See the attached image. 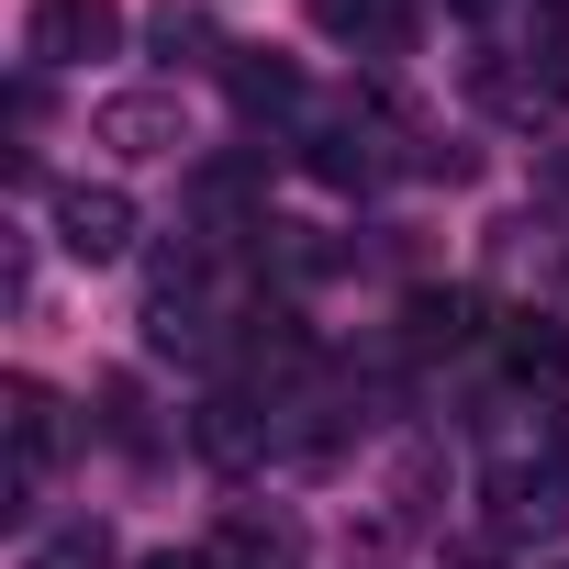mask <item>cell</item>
Listing matches in <instances>:
<instances>
[{
	"mask_svg": "<svg viewBox=\"0 0 569 569\" xmlns=\"http://www.w3.org/2000/svg\"><path fill=\"white\" fill-rule=\"evenodd\" d=\"M223 90H234V112H246V123H302V112H313V101H302V68H279V57H246V46H234Z\"/></svg>",
	"mask_w": 569,
	"mask_h": 569,
	"instance_id": "7c38bea8",
	"label": "cell"
},
{
	"mask_svg": "<svg viewBox=\"0 0 569 569\" xmlns=\"http://www.w3.org/2000/svg\"><path fill=\"white\" fill-rule=\"evenodd\" d=\"M502 369L525 380V391H569V325L558 313H502Z\"/></svg>",
	"mask_w": 569,
	"mask_h": 569,
	"instance_id": "8fae6325",
	"label": "cell"
},
{
	"mask_svg": "<svg viewBox=\"0 0 569 569\" xmlns=\"http://www.w3.org/2000/svg\"><path fill=\"white\" fill-rule=\"evenodd\" d=\"M23 569H123V547H112V525H57V536H34L23 547Z\"/></svg>",
	"mask_w": 569,
	"mask_h": 569,
	"instance_id": "9a60e30c",
	"label": "cell"
},
{
	"mask_svg": "<svg viewBox=\"0 0 569 569\" xmlns=\"http://www.w3.org/2000/svg\"><path fill=\"white\" fill-rule=\"evenodd\" d=\"M90 146H112L123 168H157V157L190 146V101H179V90H112V101L90 112Z\"/></svg>",
	"mask_w": 569,
	"mask_h": 569,
	"instance_id": "277c9868",
	"label": "cell"
},
{
	"mask_svg": "<svg viewBox=\"0 0 569 569\" xmlns=\"http://www.w3.org/2000/svg\"><path fill=\"white\" fill-rule=\"evenodd\" d=\"M536 212H547V223H558V234H569V146H558V157H547V168H536Z\"/></svg>",
	"mask_w": 569,
	"mask_h": 569,
	"instance_id": "2e32d148",
	"label": "cell"
},
{
	"mask_svg": "<svg viewBox=\"0 0 569 569\" xmlns=\"http://www.w3.org/2000/svg\"><path fill=\"white\" fill-rule=\"evenodd\" d=\"M302 168H313L325 190H380V179H391V123H380V112H313Z\"/></svg>",
	"mask_w": 569,
	"mask_h": 569,
	"instance_id": "52a82bcc",
	"label": "cell"
},
{
	"mask_svg": "<svg viewBox=\"0 0 569 569\" xmlns=\"http://www.w3.org/2000/svg\"><path fill=\"white\" fill-rule=\"evenodd\" d=\"M190 447H201L212 469H257L268 447H291V425H279V402H257V391H212V402L190 413Z\"/></svg>",
	"mask_w": 569,
	"mask_h": 569,
	"instance_id": "ba28073f",
	"label": "cell"
},
{
	"mask_svg": "<svg viewBox=\"0 0 569 569\" xmlns=\"http://www.w3.org/2000/svg\"><path fill=\"white\" fill-rule=\"evenodd\" d=\"M469 336H480V291H413L402 302V347L413 358H458Z\"/></svg>",
	"mask_w": 569,
	"mask_h": 569,
	"instance_id": "4fadbf2b",
	"label": "cell"
},
{
	"mask_svg": "<svg viewBox=\"0 0 569 569\" xmlns=\"http://www.w3.org/2000/svg\"><path fill=\"white\" fill-rule=\"evenodd\" d=\"M447 12H502V0H447Z\"/></svg>",
	"mask_w": 569,
	"mask_h": 569,
	"instance_id": "e0dca14e",
	"label": "cell"
},
{
	"mask_svg": "<svg viewBox=\"0 0 569 569\" xmlns=\"http://www.w3.org/2000/svg\"><path fill=\"white\" fill-rule=\"evenodd\" d=\"M157 569H201V558H157Z\"/></svg>",
	"mask_w": 569,
	"mask_h": 569,
	"instance_id": "ac0fdd59",
	"label": "cell"
},
{
	"mask_svg": "<svg viewBox=\"0 0 569 569\" xmlns=\"http://www.w3.org/2000/svg\"><path fill=\"white\" fill-rule=\"evenodd\" d=\"M313 34L347 57H413V0H313Z\"/></svg>",
	"mask_w": 569,
	"mask_h": 569,
	"instance_id": "30bf717a",
	"label": "cell"
},
{
	"mask_svg": "<svg viewBox=\"0 0 569 569\" xmlns=\"http://www.w3.org/2000/svg\"><path fill=\"white\" fill-rule=\"evenodd\" d=\"M23 57H34V68L123 57V0H34V12H23Z\"/></svg>",
	"mask_w": 569,
	"mask_h": 569,
	"instance_id": "5b68a950",
	"label": "cell"
},
{
	"mask_svg": "<svg viewBox=\"0 0 569 569\" xmlns=\"http://www.w3.org/2000/svg\"><path fill=\"white\" fill-rule=\"evenodd\" d=\"M0 425H12V480H0V513H23V502L46 491L57 447H68V425H57V391H46V380H0Z\"/></svg>",
	"mask_w": 569,
	"mask_h": 569,
	"instance_id": "8992f818",
	"label": "cell"
},
{
	"mask_svg": "<svg viewBox=\"0 0 569 569\" xmlns=\"http://www.w3.org/2000/svg\"><path fill=\"white\" fill-rule=\"evenodd\" d=\"M146 347H157V358H212V347H223L212 257H201V246H168V257L146 268Z\"/></svg>",
	"mask_w": 569,
	"mask_h": 569,
	"instance_id": "6da1fadb",
	"label": "cell"
},
{
	"mask_svg": "<svg viewBox=\"0 0 569 569\" xmlns=\"http://www.w3.org/2000/svg\"><path fill=\"white\" fill-rule=\"evenodd\" d=\"M469 101H480L491 123H525V134H536V123L569 112V68L536 57V46H480V57H469Z\"/></svg>",
	"mask_w": 569,
	"mask_h": 569,
	"instance_id": "7a4b0ae2",
	"label": "cell"
},
{
	"mask_svg": "<svg viewBox=\"0 0 569 569\" xmlns=\"http://www.w3.org/2000/svg\"><path fill=\"white\" fill-rule=\"evenodd\" d=\"M558 525H569V480H558V469L502 458V469H491V536L513 547V536H558Z\"/></svg>",
	"mask_w": 569,
	"mask_h": 569,
	"instance_id": "9c48e42d",
	"label": "cell"
},
{
	"mask_svg": "<svg viewBox=\"0 0 569 569\" xmlns=\"http://www.w3.org/2000/svg\"><path fill=\"white\" fill-rule=\"evenodd\" d=\"M146 46H157L168 68H234V46L212 34V12H201V0H168V12L146 23Z\"/></svg>",
	"mask_w": 569,
	"mask_h": 569,
	"instance_id": "5bb4252c",
	"label": "cell"
},
{
	"mask_svg": "<svg viewBox=\"0 0 569 569\" xmlns=\"http://www.w3.org/2000/svg\"><path fill=\"white\" fill-rule=\"evenodd\" d=\"M46 223H57V246H68L79 268H112V257L134 246V190H123V179H57V190H46Z\"/></svg>",
	"mask_w": 569,
	"mask_h": 569,
	"instance_id": "3957f363",
	"label": "cell"
}]
</instances>
